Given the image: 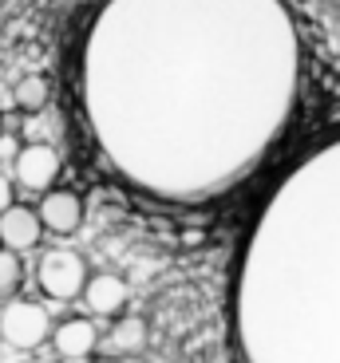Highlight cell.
I'll return each mask as SVG.
<instances>
[{"instance_id": "cell-1", "label": "cell", "mask_w": 340, "mask_h": 363, "mask_svg": "<svg viewBox=\"0 0 340 363\" xmlns=\"http://www.w3.org/2000/svg\"><path fill=\"white\" fill-rule=\"evenodd\" d=\"M230 347L238 363H340V194L277 198L234 272Z\"/></svg>"}, {"instance_id": "cell-2", "label": "cell", "mask_w": 340, "mask_h": 363, "mask_svg": "<svg viewBox=\"0 0 340 363\" xmlns=\"http://www.w3.org/2000/svg\"><path fill=\"white\" fill-rule=\"evenodd\" d=\"M92 281V269L75 249H48L36 264V284L48 300H83V289Z\"/></svg>"}, {"instance_id": "cell-3", "label": "cell", "mask_w": 340, "mask_h": 363, "mask_svg": "<svg viewBox=\"0 0 340 363\" xmlns=\"http://www.w3.org/2000/svg\"><path fill=\"white\" fill-rule=\"evenodd\" d=\"M52 316L36 300H9L0 308V344L16 352H36L44 340H52Z\"/></svg>"}, {"instance_id": "cell-4", "label": "cell", "mask_w": 340, "mask_h": 363, "mask_svg": "<svg viewBox=\"0 0 340 363\" xmlns=\"http://www.w3.org/2000/svg\"><path fill=\"white\" fill-rule=\"evenodd\" d=\"M60 150L52 143H24L20 158L12 162V178H16L20 190L28 194H48L60 178Z\"/></svg>"}, {"instance_id": "cell-5", "label": "cell", "mask_w": 340, "mask_h": 363, "mask_svg": "<svg viewBox=\"0 0 340 363\" xmlns=\"http://www.w3.org/2000/svg\"><path fill=\"white\" fill-rule=\"evenodd\" d=\"M44 237V221H40V209L28 206H9L0 213V249H12V253H28V249L40 245Z\"/></svg>"}, {"instance_id": "cell-6", "label": "cell", "mask_w": 340, "mask_h": 363, "mask_svg": "<svg viewBox=\"0 0 340 363\" xmlns=\"http://www.w3.org/2000/svg\"><path fill=\"white\" fill-rule=\"evenodd\" d=\"M36 209H40L44 229L55 237H72L83 225V198L75 190H48Z\"/></svg>"}, {"instance_id": "cell-7", "label": "cell", "mask_w": 340, "mask_h": 363, "mask_svg": "<svg viewBox=\"0 0 340 363\" xmlns=\"http://www.w3.org/2000/svg\"><path fill=\"white\" fill-rule=\"evenodd\" d=\"M52 347L60 359H92V352L99 347V328L92 324L87 316H67L64 324H55L52 332Z\"/></svg>"}, {"instance_id": "cell-8", "label": "cell", "mask_w": 340, "mask_h": 363, "mask_svg": "<svg viewBox=\"0 0 340 363\" xmlns=\"http://www.w3.org/2000/svg\"><path fill=\"white\" fill-rule=\"evenodd\" d=\"M131 300V289L123 277L115 272H92V281L83 289V304L95 312V316H119Z\"/></svg>"}, {"instance_id": "cell-9", "label": "cell", "mask_w": 340, "mask_h": 363, "mask_svg": "<svg viewBox=\"0 0 340 363\" xmlns=\"http://www.w3.org/2000/svg\"><path fill=\"white\" fill-rule=\"evenodd\" d=\"M107 347L111 355H135L147 347V320L143 316H123L119 324L107 332Z\"/></svg>"}, {"instance_id": "cell-10", "label": "cell", "mask_w": 340, "mask_h": 363, "mask_svg": "<svg viewBox=\"0 0 340 363\" xmlns=\"http://www.w3.org/2000/svg\"><path fill=\"white\" fill-rule=\"evenodd\" d=\"M12 99H16L28 115L48 111V83H44V75H28V79H20L16 91H12Z\"/></svg>"}, {"instance_id": "cell-11", "label": "cell", "mask_w": 340, "mask_h": 363, "mask_svg": "<svg viewBox=\"0 0 340 363\" xmlns=\"http://www.w3.org/2000/svg\"><path fill=\"white\" fill-rule=\"evenodd\" d=\"M20 281H24V264H20V253H12V249H0V300L16 296Z\"/></svg>"}, {"instance_id": "cell-12", "label": "cell", "mask_w": 340, "mask_h": 363, "mask_svg": "<svg viewBox=\"0 0 340 363\" xmlns=\"http://www.w3.org/2000/svg\"><path fill=\"white\" fill-rule=\"evenodd\" d=\"M24 138L28 143H52V127H48L44 111H36V115L24 118Z\"/></svg>"}, {"instance_id": "cell-13", "label": "cell", "mask_w": 340, "mask_h": 363, "mask_svg": "<svg viewBox=\"0 0 340 363\" xmlns=\"http://www.w3.org/2000/svg\"><path fill=\"white\" fill-rule=\"evenodd\" d=\"M20 150H24V146H20V135H0V162H4V166L16 162Z\"/></svg>"}, {"instance_id": "cell-14", "label": "cell", "mask_w": 340, "mask_h": 363, "mask_svg": "<svg viewBox=\"0 0 340 363\" xmlns=\"http://www.w3.org/2000/svg\"><path fill=\"white\" fill-rule=\"evenodd\" d=\"M9 206H16V201H12V182L0 174V213H4Z\"/></svg>"}, {"instance_id": "cell-15", "label": "cell", "mask_w": 340, "mask_h": 363, "mask_svg": "<svg viewBox=\"0 0 340 363\" xmlns=\"http://www.w3.org/2000/svg\"><path fill=\"white\" fill-rule=\"evenodd\" d=\"M92 363H123L119 355H99V359H92Z\"/></svg>"}, {"instance_id": "cell-16", "label": "cell", "mask_w": 340, "mask_h": 363, "mask_svg": "<svg viewBox=\"0 0 340 363\" xmlns=\"http://www.w3.org/2000/svg\"><path fill=\"white\" fill-rule=\"evenodd\" d=\"M24 363H48V359H24Z\"/></svg>"}]
</instances>
